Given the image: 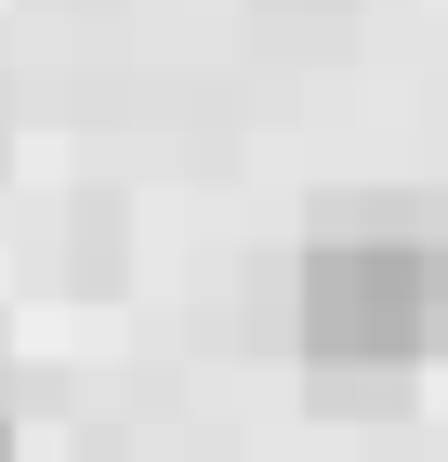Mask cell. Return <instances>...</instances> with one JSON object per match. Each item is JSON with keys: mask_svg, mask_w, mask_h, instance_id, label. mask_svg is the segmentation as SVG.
I'll use <instances>...</instances> for the list:
<instances>
[{"mask_svg": "<svg viewBox=\"0 0 448 462\" xmlns=\"http://www.w3.org/2000/svg\"><path fill=\"white\" fill-rule=\"evenodd\" d=\"M435 344V251L422 238H330L304 251V356L343 396H382Z\"/></svg>", "mask_w": 448, "mask_h": 462, "instance_id": "cell-1", "label": "cell"}, {"mask_svg": "<svg viewBox=\"0 0 448 462\" xmlns=\"http://www.w3.org/2000/svg\"><path fill=\"white\" fill-rule=\"evenodd\" d=\"M435 344H448V251H435Z\"/></svg>", "mask_w": 448, "mask_h": 462, "instance_id": "cell-2", "label": "cell"}]
</instances>
